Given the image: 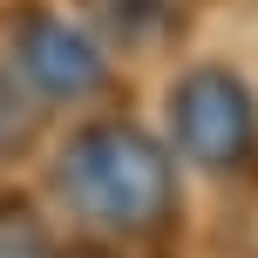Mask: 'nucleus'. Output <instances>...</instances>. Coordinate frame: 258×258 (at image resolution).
Returning <instances> with one entry per match:
<instances>
[{"label":"nucleus","mask_w":258,"mask_h":258,"mask_svg":"<svg viewBox=\"0 0 258 258\" xmlns=\"http://www.w3.org/2000/svg\"><path fill=\"white\" fill-rule=\"evenodd\" d=\"M68 190L109 224H143L150 211H163V163L129 136H89V150L68 170Z\"/></svg>","instance_id":"1"},{"label":"nucleus","mask_w":258,"mask_h":258,"mask_svg":"<svg viewBox=\"0 0 258 258\" xmlns=\"http://www.w3.org/2000/svg\"><path fill=\"white\" fill-rule=\"evenodd\" d=\"M190 129L197 136H218L211 143V156H238V136H245V102H238V89L231 82H197V95H190Z\"/></svg>","instance_id":"2"}]
</instances>
